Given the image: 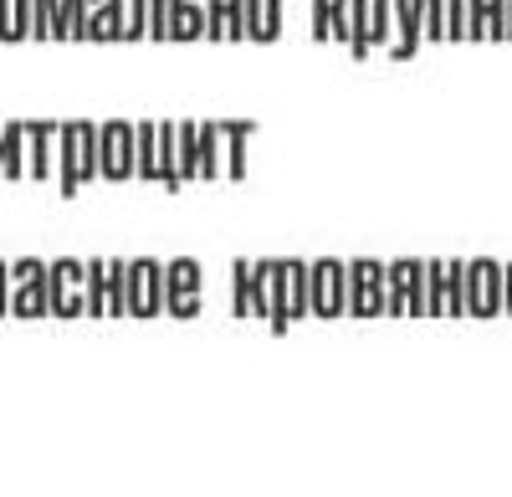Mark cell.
Returning a JSON list of instances; mask_svg holds the SVG:
<instances>
[{"label": "cell", "instance_id": "obj_18", "mask_svg": "<svg viewBox=\"0 0 512 497\" xmlns=\"http://www.w3.org/2000/svg\"><path fill=\"white\" fill-rule=\"evenodd\" d=\"M123 277H128V257L103 262V313H108V318H128V303H123Z\"/></svg>", "mask_w": 512, "mask_h": 497}, {"label": "cell", "instance_id": "obj_6", "mask_svg": "<svg viewBox=\"0 0 512 497\" xmlns=\"http://www.w3.org/2000/svg\"><path fill=\"white\" fill-rule=\"evenodd\" d=\"M98 180H134V123L128 118L98 123Z\"/></svg>", "mask_w": 512, "mask_h": 497}, {"label": "cell", "instance_id": "obj_3", "mask_svg": "<svg viewBox=\"0 0 512 497\" xmlns=\"http://www.w3.org/2000/svg\"><path fill=\"white\" fill-rule=\"evenodd\" d=\"M390 262L354 257L349 262V318H390V293H384Z\"/></svg>", "mask_w": 512, "mask_h": 497}, {"label": "cell", "instance_id": "obj_15", "mask_svg": "<svg viewBox=\"0 0 512 497\" xmlns=\"http://www.w3.org/2000/svg\"><path fill=\"white\" fill-rule=\"evenodd\" d=\"M31 175L52 180L57 175V123H31Z\"/></svg>", "mask_w": 512, "mask_h": 497}, {"label": "cell", "instance_id": "obj_19", "mask_svg": "<svg viewBox=\"0 0 512 497\" xmlns=\"http://www.w3.org/2000/svg\"><path fill=\"white\" fill-rule=\"evenodd\" d=\"M282 272H287V313L297 323V318H308V262L282 257Z\"/></svg>", "mask_w": 512, "mask_h": 497}, {"label": "cell", "instance_id": "obj_20", "mask_svg": "<svg viewBox=\"0 0 512 497\" xmlns=\"http://www.w3.org/2000/svg\"><path fill=\"white\" fill-rule=\"evenodd\" d=\"M349 57L354 62H369L374 57V47H369V0H349Z\"/></svg>", "mask_w": 512, "mask_h": 497}, {"label": "cell", "instance_id": "obj_24", "mask_svg": "<svg viewBox=\"0 0 512 497\" xmlns=\"http://www.w3.org/2000/svg\"><path fill=\"white\" fill-rule=\"evenodd\" d=\"M31 36L57 41V0H31Z\"/></svg>", "mask_w": 512, "mask_h": 497}, {"label": "cell", "instance_id": "obj_21", "mask_svg": "<svg viewBox=\"0 0 512 497\" xmlns=\"http://www.w3.org/2000/svg\"><path fill=\"white\" fill-rule=\"evenodd\" d=\"M390 41H395L390 0H369V47H374V52H390Z\"/></svg>", "mask_w": 512, "mask_h": 497}, {"label": "cell", "instance_id": "obj_9", "mask_svg": "<svg viewBox=\"0 0 512 497\" xmlns=\"http://www.w3.org/2000/svg\"><path fill=\"white\" fill-rule=\"evenodd\" d=\"M420 11L425 0H390V16H395V41H390V57L395 62H410L425 41H420Z\"/></svg>", "mask_w": 512, "mask_h": 497}, {"label": "cell", "instance_id": "obj_16", "mask_svg": "<svg viewBox=\"0 0 512 497\" xmlns=\"http://www.w3.org/2000/svg\"><path fill=\"white\" fill-rule=\"evenodd\" d=\"M195 180L216 185L221 180V123H200V144H195Z\"/></svg>", "mask_w": 512, "mask_h": 497}, {"label": "cell", "instance_id": "obj_4", "mask_svg": "<svg viewBox=\"0 0 512 497\" xmlns=\"http://www.w3.org/2000/svg\"><path fill=\"white\" fill-rule=\"evenodd\" d=\"M123 303H128V318H159V313H164V262H159V257L128 262Z\"/></svg>", "mask_w": 512, "mask_h": 497}, {"label": "cell", "instance_id": "obj_34", "mask_svg": "<svg viewBox=\"0 0 512 497\" xmlns=\"http://www.w3.org/2000/svg\"><path fill=\"white\" fill-rule=\"evenodd\" d=\"M502 313L512 318V262H502Z\"/></svg>", "mask_w": 512, "mask_h": 497}, {"label": "cell", "instance_id": "obj_33", "mask_svg": "<svg viewBox=\"0 0 512 497\" xmlns=\"http://www.w3.org/2000/svg\"><path fill=\"white\" fill-rule=\"evenodd\" d=\"M313 41H333L328 36V0H313Z\"/></svg>", "mask_w": 512, "mask_h": 497}, {"label": "cell", "instance_id": "obj_5", "mask_svg": "<svg viewBox=\"0 0 512 497\" xmlns=\"http://www.w3.org/2000/svg\"><path fill=\"white\" fill-rule=\"evenodd\" d=\"M205 267H200V257H175V262H164V313L169 318H200V287H205V277H200Z\"/></svg>", "mask_w": 512, "mask_h": 497}, {"label": "cell", "instance_id": "obj_32", "mask_svg": "<svg viewBox=\"0 0 512 497\" xmlns=\"http://www.w3.org/2000/svg\"><path fill=\"white\" fill-rule=\"evenodd\" d=\"M482 11L487 0H466V41H482Z\"/></svg>", "mask_w": 512, "mask_h": 497}, {"label": "cell", "instance_id": "obj_31", "mask_svg": "<svg viewBox=\"0 0 512 497\" xmlns=\"http://www.w3.org/2000/svg\"><path fill=\"white\" fill-rule=\"evenodd\" d=\"M226 41H246V0H226Z\"/></svg>", "mask_w": 512, "mask_h": 497}, {"label": "cell", "instance_id": "obj_12", "mask_svg": "<svg viewBox=\"0 0 512 497\" xmlns=\"http://www.w3.org/2000/svg\"><path fill=\"white\" fill-rule=\"evenodd\" d=\"M134 180L144 185L159 180V118L134 123Z\"/></svg>", "mask_w": 512, "mask_h": 497}, {"label": "cell", "instance_id": "obj_1", "mask_svg": "<svg viewBox=\"0 0 512 497\" xmlns=\"http://www.w3.org/2000/svg\"><path fill=\"white\" fill-rule=\"evenodd\" d=\"M57 175H62V195H77V185L98 180V123L88 118H72V123H57Z\"/></svg>", "mask_w": 512, "mask_h": 497}, {"label": "cell", "instance_id": "obj_10", "mask_svg": "<svg viewBox=\"0 0 512 497\" xmlns=\"http://www.w3.org/2000/svg\"><path fill=\"white\" fill-rule=\"evenodd\" d=\"M267 277V328H272V339H282L287 328H292V313H287V272H282V257H262L256 262Z\"/></svg>", "mask_w": 512, "mask_h": 497}, {"label": "cell", "instance_id": "obj_25", "mask_svg": "<svg viewBox=\"0 0 512 497\" xmlns=\"http://www.w3.org/2000/svg\"><path fill=\"white\" fill-rule=\"evenodd\" d=\"M507 11H512V0H487V11H482V41H507Z\"/></svg>", "mask_w": 512, "mask_h": 497}, {"label": "cell", "instance_id": "obj_2", "mask_svg": "<svg viewBox=\"0 0 512 497\" xmlns=\"http://www.w3.org/2000/svg\"><path fill=\"white\" fill-rule=\"evenodd\" d=\"M308 313L313 318H344L349 313V262L344 257L308 262Z\"/></svg>", "mask_w": 512, "mask_h": 497}, {"label": "cell", "instance_id": "obj_35", "mask_svg": "<svg viewBox=\"0 0 512 497\" xmlns=\"http://www.w3.org/2000/svg\"><path fill=\"white\" fill-rule=\"evenodd\" d=\"M507 41H512V11H507Z\"/></svg>", "mask_w": 512, "mask_h": 497}, {"label": "cell", "instance_id": "obj_29", "mask_svg": "<svg viewBox=\"0 0 512 497\" xmlns=\"http://www.w3.org/2000/svg\"><path fill=\"white\" fill-rule=\"evenodd\" d=\"M446 41L451 47L466 41V0H446Z\"/></svg>", "mask_w": 512, "mask_h": 497}, {"label": "cell", "instance_id": "obj_8", "mask_svg": "<svg viewBox=\"0 0 512 497\" xmlns=\"http://www.w3.org/2000/svg\"><path fill=\"white\" fill-rule=\"evenodd\" d=\"M502 313V262L472 257L466 262V318H497Z\"/></svg>", "mask_w": 512, "mask_h": 497}, {"label": "cell", "instance_id": "obj_23", "mask_svg": "<svg viewBox=\"0 0 512 497\" xmlns=\"http://www.w3.org/2000/svg\"><path fill=\"white\" fill-rule=\"evenodd\" d=\"M231 313L236 318H251V257H236L231 262Z\"/></svg>", "mask_w": 512, "mask_h": 497}, {"label": "cell", "instance_id": "obj_13", "mask_svg": "<svg viewBox=\"0 0 512 497\" xmlns=\"http://www.w3.org/2000/svg\"><path fill=\"white\" fill-rule=\"evenodd\" d=\"M246 41H282V0H246Z\"/></svg>", "mask_w": 512, "mask_h": 497}, {"label": "cell", "instance_id": "obj_22", "mask_svg": "<svg viewBox=\"0 0 512 497\" xmlns=\"http://www.w3.org/2000/svg\"><path fill=\"white\" fill-rule=\"evenodd\" d=\"M82 26H88V0H57V41H88L82 36Z\"/></svg>", "mask_w": 512, "mask_h": 497}, {"label": "cell", "instance_id": "obj_30", "mask_svg": "<svg viewBox=\"0 0 512 497\" xmlns=\"http://www.w3.org/2000/svg\"><path fill=\"white\" fill-rule=\"evenodd\" d=\"M328 36L349 41V0H328Z\"/></svg>", "mask_w": 512, "mask_h": 497}, {"label": "cell", "instance_id": "obj_14", "mask_svg": "<svg viewBox=\"0 0 512 497\" xmlns=\"http://www.w3.org/2000/svg\"><path fill=\"white\" fill-rule=\"evenodd\" d=\"M88 41H123V0H88Z\"/></svg>", "mask_w": 512, "mask_h": 497}, {"label": "cell", "instance_id": "obj_11", "mask_svg": "<svg viewBox=\"0 0 512 497\" xmlns=\"http://www.w3.org/2000/svg\"><path fill=\"white\" fill-rule=\"evenodd\" d=\"M251 134H256L251 118H231V123L221 118V144H226V170H221V175H226L231 185L246 180V144H251Z\"/></svg>", "mask_w": 512, "mask_h": 497}, {"label": "cell", "instance_id": "obj_17", "mask_svg": "<svg viewBox=\"0 0 512 497\" xmlns=\"http://www.w3.org/2000/svg\"><path fill=\"white\" fill-rule=\"evenodd\" d=\"M441 318H466V262H441Z\"/></svg>", "mask_w": 512, "mask_h": 497}, {"label": "cell", "instance_id": "obj_7", "mask_svg": "<svg viewBox=\"0 0 512 497\" xmlns=\"http://www.w3.org/2000/svg\"><path fill=\"white\" fill-rule=\"evenodd\" d=\"M82 277H88V262H77V257L47 262V313H57V318H77L82 308H88Z\"/></svg>", "mask_w": 512, "mask_h": 497}, {"label": "cell", "instance_id": "obj_26", "mask_svg": "<svg viewBox=\"0 0 512 497\" xmlns=\"http://www.w3.org/2000/svg\"><path fill=\"white\" fill-rule=\"evenodd\" d=\"M420 41H446V0H425V11H420Z\"/></svg>", "mask_w": 512, "mask_h": 497}, {"label": "cell", "instance_id": "obj_28", "mask_svg": "<svg viewBox=\"0 0 512 497\" xmlns=\"http://www.w3.org/2000/svg\"><path fill=\"white\" fill-rule=\"evenodd\" d=\"M205 6V41H226V0H200Z\"/></svg>", "mask_w": 512, "mask_h": 497}, {"label": "cell", "instance_id": "obj_27", "mask_svg": "<svg viewBox=\"0 0 512 497\" xmlns=\"http://www.w3.org/2000/svg\"><path fill=\"white\" fill-rule=\"evenodd\" d=\"M149 26V6L144 0H123V41H144Z\"/></svg>", "mask_w": 512, "mask_h": 497}]
</instances>
